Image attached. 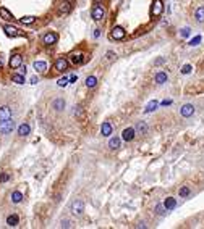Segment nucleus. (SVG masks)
Masks as SVG:
<instances>
[{"label":"nucleus","mask_w":204,"mask_h":229,"mask_svg":"<svg viewBox=\"0 0 204 229\" xmlns=\"http://www.w3.org/2000/svg\"><path fill=\"white\" fill-rule=\"evenodd\" d=\"M91 16H92V20L94 21H102L105 18V10H104V7L96 3V7L92 8V12H91Z\"/></svg>","instance_id":"obj_1"},{"label":"nucleus","mask_w":204,"mask_h":229,"mask_svg":"<svg viewBox=\"0 0 204 229\" xmlns=\"http://www.w3.org/2000/svg\"><path fill=\"white\" fill-rule=\"evenodd\" d=\"M63 107H65V100H63V99H57V100L54 102V108H55V110L60 111V110H63Z\"/></svg>","instance_id":"obj_27"},{"label":"nucleus","mask_w":204,"mask_h":229,"mask_svg":"<svg viewBox=\"0 0 204 229\" xmlns=\"http://www.w3.org/2000/svg\"><path fill=\"white\" fill-rule=\"evenodd\" d=\"M164 61H165V58H157L156 60V65H162Z\"/></svg>","instance_id":"obj_42"},{"label":"nucleus","mask_w":204,"mask_h":229,"mask_svg":"<svg viewBox=\"0 0 204 229\" xmlns=\"http://www.w3.org/2000/svg\"><path fill=\"white\" fill-rule=\"evenodd\" d=\"M76 79H78V76H75V74L70 76V82H76Z\"/></svg>","instance_id":"obj_41"},{"label":"nucleus","mask_w":204,"mask_h":229,"mask_svg":"<svg viewBox=\"0 0 204 229\" xmlns=\"http://www.w3.org/2000/svg\"><path fill=\"white\" fill-rule=\"evenodd\" d=\"M181 73L183 74H190L191 73V65H185L183 68H181Z\"/></svg>","instance_id":"obj_35"},{"label":"nucleus","mask_w":204,"mask_h":229,"mask_svg":"<svg viewBox=\"0 0 204 229\" xmlns=\"http://www.w3.org/2000/svg\"><path fill=\"white\" fill-rule=\"evenodd\" d=\"M190 34H191V29H190V27H183L181 32H180L181 37H190Z\"/></svg>","instance_id":"obj_33"},{"label":"nucleus","mask_w":204,"mask_h":229,"mask_svg":"<svg viewBox=\"0 0 204 229\" xmlns=\"http://www.w3.org/2000/svg\"><path fill=\"white\" fill-rule=\"evenodd\" d=\"M3 31H5V34H7L8 37H18V36H21V32L18 31L15 26H10V24L3 26Z\"/></svg>","instance_id":"obj_9"},{"label":"nucleus","mask_w":204,"mask_h":229,"mask_svg":"<svg viewBox=\"0 0 204 229\" xmlns=\"http://www.w3.org/2000/svg\"><path fill=\"white\" fill-rule=\"evenodd\" d=\"M109 147L112 149V150H117L120 147V139L118 137H112V139L109 140Z\"/></svg>","instance_id":"obj_24"},{"label":"nucleus","mask_w":204,"mask_h":229,"mask_svg":"<svg viewBox=\"0 0 204 229\" xmlns=\"http://www.w3.org/2000/svg\"><path fill=\"white\" fill-rule=\"evenodd\" d=\"M68 82H70L68 78H60V79L57 81V84L60 85V87H65V85H68Z\"/></svg>","instance_id":"obj_31"},{"label":"nucleus","mask_w":204,"mask_h":229,"mask_svg":"<svg viewBox=\"0 0 204 229\" xmlns=\"http://www.w3.org/2000/svg\"><path fill=\"white\" fill-rule=\"evenodd\" d=\"M34 70L38 71V73H45L47 71V63L45 61H41V60H38V61H34Z\"/></svg>","instance_id":"obj_14"},{"label":"nucleus","mask_w":204,"mask_h":229,"mask_svg":"<svg viewBox=\"0 0 204 229\" xmlns=\"http://www.w3.org/2000/svg\"><path fill=\"white\" fill-rule=\"evenodd\" d=\"M75 114H78V118H83V111H81V107H76V110H75Z\"/></svg>","instance_id":"obj_39"},{"label":"nucleus","mask_w":204,"mask_h":229,"mask_svg":"<svg viewBox=\"0 0 204 229\" xmlns=\"http://www.w3.org/2000/svg\"><path fill=\"white\" fill-rule=\"evenodd\" d=\"M156 82L157 84H164V82H167V73H164V71H159L156 74Z\"/></svg>","instance_id":"obj_23"},{"label":"nucleus","mask_w":204,"mask_h":229,"mask_svg":"<svg viewBox=\"0 0 204 229\" xmlns=\"http://www.w3.org/2000/svg\"><path fill=\"white\" fill-rule=\"evenodd\" d=\"M57 39H59V37H57V34H55V32H47V34H45L44 36V44L45 45H54L55 42H57Z\"/></svg>","instance_id":"obj_10"},{"label":"nucleus","mask_w":204,"mask_h":229,"mask_svg":"<svg viewBox=\"0 0 204 229\" xmlns=\"http://www.w3.org/2000/svg\"><path fill=\"white\" fill-rule=\"evenodd\" d=\"M135 131H136V132H140V134H146V132H147V124H146L144 121H140V123L136 124Z\"/></svg>","instance_id":"obj_21"},{"label":"nucleus","mask_w":204,"mask_h":229,"mask_svg":"<svg viewBox=\"0 0 204 229\" xmlns=\"http://www.w3.org/2000/svg\"><path fill=\"white\" fill-rule=\"evenodd\" d=\"M135 128H126V129H123V132H122V139L123 140H126V142H131L133 139H135Z\"/></svg>","instance_id":"obj_8"},{"label":"nucleus","mask_w":204,"mask_h":229,"mask_svg":"<svg viewBox=\"0 0 204 229\" xmlns=\"http://www.w3.org/2000/svg\"><path fill=\"white\" fill-rule=\"evenodd\" d=\"M194 18H196L198 23H204V7H199L196 13H194Z\"/></svg>","instance_id":"obj_22"},{"label":"nucleus","mask_w":204,"mask_h":229,"mask_svg":"<svg viewBox=\"0 0 204 229\" xmlns=\"http://www.w3.org/2000/svg\"><path fill=\"white\" fill-rule=\"evenodd\" d=\"M157 105H159V103H157L156 100H154V102H149V103H147V107H146V110H144V111H146V113H151V111H154V110L157 108Z\"/></svg>","instance_id":"obj_29"},{"label":"nucleus","mask_w":204,"mask_h":229,"mask_svg":"<svg viewBox=\"0 0 204 229\" xmlns=\"http://www.w3.org/2000/svg\"><path fill=\"white\" fill-rule=\"evenodd\" d=\"M170 103H172V100H164L162 102V105H170Z\"/></svg>","instance_id":"obj_45"},{"label":"nucleus","mask_w":204,"mask_h":229,"mask_svg":"<svg viewBox=\"0 0 204 229\" xmlns=\"http://www.w3.org/2000/svg\"><path fill=\"white\" fill-rule=\"evenodd\" d=\"M83 53H73L71 56H70V61L73 63V65H81L83 63Z\"/></svg>","instance_id":"obj_18"},{"label":"nucleus","mask_w":204,"mask_h":229,"mask_svg":"<svg viewBox=\"0 0 204 229\" xmlns=\"http://www.w3.org/2000/svg\"><path fill=\"white\" fill-rule=\"evenodd\" d=\"M96 84H97V78H96V76H89V78H86V85H88V87H94Z\"/></svg>","instance_id":"obj_28"},{"label":"nucleus","mask_w":204,"mask_h":229,"mask_svg":"<svg viewBox=\"0 0 204 229\" xmlns=\"http://www.w3.org/2000/svg\"><path fill=\"white\" fill-rule=\"evenodd\" d=\"M100 36V29H94V37H99Z\"/></svg>","instance_id":"obj_44"},{"label":"nucleus","mask_w":204,"mask_h":229,"mask_svg":"<svg viewBox=\"0 0 204 229\" xmlns=\"http://www.w3.org/2000/svg\"><path fill=\"white\" fill-rule=\"evenodd\" d=\"M13 82L16 84H24V78H23V74H13Z\"/></svg>","instance_id":"obj_30"},{"label":"nucleus","mask_w":204,"mask_h":229,"mask_svg":"<svg viewBox=\"0 0 204 229\" xmlns=\"http://www.w3.org/2000/svg\"><path fill=\"white\" fill-rule=\"evenodd\" d=\"M38 82H39V79L36 78V76H33V78H31V84H38Z\"/></svg>","instance_id":"obj_40"},{"label":"nucleus","mask_w":204,"mask_h":229,"mask_svg":"<svg viewBox=\"0 0 204 229\" xmlns=\"http://www.w3.org/2000/svg\"><path fill=\"white\" fill-rule=\"evenodd\" d=\"M29 132H31V126H29V124H26V123L18 128V134H20L21 137H26L28 134H29Z\"/></svg>","instance_id":"obj_16"},{"label":"nucleus","mask_w":204,"mask_h":229,"mask_svg":"<svg viewBox=\"0 0 204 229\" xmlns=\"http://www.w3.org/2000/svg\"><path fill=\"white\" fill-rule=\"evenodd\" d=\"M180 113H181V116H185V118H190L191 114L194 113V107L191 103H185L183 107L180 108Z\"/></svg>","instance_id":"obj_7"},{"label":"nucleus","mask_w":204,"mask_h":229,"mask_svg":"<svg viewBox=\"0 0 204 229\" xmlns=\"http://www.w3.org/2000/svg\"><path fill=\"white\" fill-rule=\"evenodd\" d=\"M164 207H165V210H173L175 207H177V200H175L173 197H167L165 202H164Z\"/></svg>","instance_id":"obj_15"},{"label":"nucleus","mask_w":204,"mask_h":229,"mask_svg":"<svg viewBox=\"0 0 204 229\" xmlns=\"http://www.w3.org/2000/svg\"><path fill=\"white\" fill-rule=\"evenodd\" d=\"M62 227H70V221H62Z\"/></svg>","instance_id":"obj_43"},{"label":"nucleus","mask_w":204,"mask_h":229,"mask_svg":"<svg viewBox=\"0 0 204 229\" xmlns=\"http://www.w3.org/2000/svg\"><path fill=\"white\" fill-rule=\"evenodd\" d=\"M12 118V110L10 107H0V121H3V119H10Z\"/></svg>","instance_id":"obj_11"},{"label":"nucleus","mask_w":204,"mask_h":229,"mask_svg":"<svg viewBox=\"0 0 204 229\" xmlns=\"http://www.w3.org/2000/svg\"><path fill=\"white\" fill-rule=\"evenodd\" d=\"M70 10H71V3L68 2V0H65V2H62V5H60V13H63V15H68V13H70Z\"/></svg>","instance_id":"obj_19"},{"label":"nucleus","mask_w":204,"mask_h":229,"mask_svg":"<svg viewBox=\"0 0 204 229\" xmlns=\"http://www.w3.org/2000/svg\"><path fill=\"white\" fill-rule=\"evenodd\" d=\"M100 132H102V136H104V137H109L110 134H112V124H110V123H102Z\"/></svg>","instance_id":"obj_12"},{"label":"nucleus","mask_w":204,"mask_h":229,"mask_svg":"<svg viewBox=\"0 0 204 229\" xmlns=\"http://www.w3.org/2000/svg\"><path fill=\"white\" fill-rule=\"evenodd\" d=\"M13 129H15V121L12 119L0 121V134H10Z\"/></svg>","instance_id":"obj_2"},{"label":"nucleus","mask_w":204,"mask_h":229,"mask_svg":"<svg viewBox=\"0 0 204 229\" xmlns=\"http://www.w3.org/2000/svg\"><path fill=\"white\" fill-rule=\"evenodd\" d=\"M20 21H21V24H33L36 21V16H23V18H20Z\"/></svg>","instance_id":"obj_26"},{"label":"nucleus","mask_w":204,"mask_h":229,"mask_svg":"<svg viewBox=\"0 0 204 229\" xmlns=\"http://www.w3.org/2000/svg\"><path fill=\"white\" fill-rule=\"evenodd\" d=\"M100 2H104V0H94V3H100Z\"/></svg>","instance_id":"obj_46"},{"label":"nucleus","mask_w":204,"mask_h":229,"mask_svg":"<svg viewBox=\"0 0 204 229\" xmlns=\"http://www.w3.org/2000/svg\"><path fill=\"white\" fill-rule=\"evenodd\" d=\"M18 223H20V218H18V215H10V216L7 218V224L10 226V227L18 226Z\"/></svg>","instance_id":"obj_17"},{"label":"nucleus","mask_w":204,"mask_h":229,"mask_svg":"<svg viewBox=\"0 0 204 229\" xmlns=\"http://www.w3.org/2000/svg\"><path fill=\"white\" fill-rule=\"evenodd\" d=\"M21 200H23V194L18 192V190H15V192L12 194V202H13V203H20Z\"/></svg>","instance_id":"obj_25"},{"label":"nucleus","mask_w":204,"mask_h":229,"mask_svg":"<svg viewBox=\"0 0 204 229\" xmlns=\"http://www.w3.org/2000/svg\"><path fill=\"white\" fill-rule=\"evenodd\" d=\"M21 63H23V56L20 53H15V55L10 56V68L16 70L18 66H21Z\"/></svg>","instance_id":"obj_6"},{"label":"nucleus","mask_w":204,"mask_h":229,"mask_svg":"<svg viewBox=\"0 0 204 229\" xmlns=\"http://www.w3.org/2000/svg\"><path fill=\"white\" fill-rule=\"evenodd\" d=\"M199 42H201V36H196L194 39H191V41H190V45H191V47H194V45H198Z\"/></svg>","instance_id":"obj_34"},{"label":"nucleus","mask_w":204,"mask_h":229,"mask_svg":"<svg viewBox=\"0 0 204 229\" xmlns=\"http://www.w3.org/2000/svg\"><path fill=\"white\" fill-rule=\"evenodd\" d=\"M16 70H18V73H20V74H26V66H23V65L18 66Z\"/></svg>","instance_id":"obj_38"},{"label":"nucleus","mask_w":204,"mask_h":229,"mask_svg":"<svg viewBox=\"0 0 204 229\" xmlns=\"http://www.w3.org/2000/svg\"><path fill=\"white\" fill-rule=\"evenodd\" d=\"M125 37V29L122 26H115L112 31H110V39L112 41H122Z\"/></svg>","instance_id":"obj_3"},{"label":"nucleus","mask_w":204,"mask_h":229,"mask_svg":"<svg viewBox=\"0 0 204 229\" xmlns=\"http://www.w3.org/2000/svg\"><path fill=\"white\" fill-rule=\"evenodd\" d=\"M0 18H3L5 21H10V20H13V15H12L10 12H8L7 8H3V7H2V8H0Z\"/></svg>","instance_id":"obj_20"},{"label":"nucleus","mask_w":204,"mask_h":229,"mask_svg":"<svg viewBox=\"0 0 204 229\" xmlns=\"http://www.w3.org/2000/svg\"><path fill=\"white\" fill-rule=\"evenodd\" d=\"M162 10H164V3H162V0H156L152 8H151V15L152 16H159L162 15Z\"/></svg>","instance_id":"obj_5"},{"label":"nucleus","mask_w":204,"mask_h":229,"mask_svg":"<svg viewBox=\"0 0 204 229\" xmlns=\"http://www.w3.org/2000/svg\"><path fill=\"white\" fill-rule=\"evenodd\" d=\"M188 195H190V189H188L186 186L181 187V189H180V197H188Z\"/></svg>","instance_id":"obj_32"},{"label":"nucleus","mask_w":204,"mask_h":229,"mask_svg":"<svg viewBox=\"0 0 204 229\" xmlns=\"http://www.w3.org/2000/svg\"><path fill=\"white\" fill-rule=\"evenodd\" d=\"M71 212L73 215H83V212H84V203L81 202V200H75V202L71 203Z\"/></svg>","instance_id":"obj_4"},{"label":"nucleus","mask_w":204,"mask_h":229,"mask_svg":"<svg viewBox=\"0 0 204 229\" xmlns=\"http://www.w3.org/2000/svg\"><path fill=\"white\" fill-rule=\"evenodd\" d=\"M156 210H157V215H164V213H165V207H164V205H161V203L156 207Z\"/></svg>","instance_id":"obj_36"},{"label":"nucleus","mask_w":204,"mask_h":229,"mask_svg":"<svg viewBox=\"0 0 204 229\" xmlns=\"http://www.w3.org/2000/svg\"><path fill=\"white\" fill-rule=\"evenodd\" d=\"M8 179H10V174H8V173H3L2 176H0V183H7Z\"/></svg>","instance_id":"obj_37"},{"label":"nucleus","mask_w":204,"mask_h":229,"mask_svg":"<svg viewBox=\"0 0 204 229\" xmlns=\"http://www.w3.org/2000/svg\"><path fill=\"white\" fill-rule=\"evenodd\" d=\"M67 68H68V61L65 58H59L57 61H55V70L57 71H65Z\"/></svg>","instance_id":"obj_13"}]
</instances>
